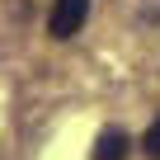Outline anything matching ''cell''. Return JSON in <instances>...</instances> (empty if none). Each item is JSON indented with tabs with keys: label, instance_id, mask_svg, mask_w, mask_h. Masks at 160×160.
<instances>
[{
	"label": "cell",
	"instance_id": "6da1fadb",
	"mask_svg": "<svg viewBox=\"0 0 160 160\" xmlns=\"http://www.w3.org/2000/svg\"><path fill=\"white\" fill-rule=\"evenodd\" d=\"M90 19V0H57L52 5V14H47V33L52 38H75L80 33V24Z\"/></svg>",
	"mask_w": 160,
	"mask_h": 160
},
{
	"label": "cell",
	"instance_id": "7a4b0ae2",
	"mask_svg": "<svg viewBox=\"0 0 160 160\" xmlns=\"http://www.w3.org/2000/svg\"><path fill=\"white\" fill-rule=\"evenodd\" d=\"M127 132L122 127H108L104 137H99V146H94V160H127Z\"/></svg>",
	"mask_w": 160,
	"mask_h": 160
},
{
	"label": "cell",
	"instance_id": "3957f363",
	"mask_svg": "<svg viewBox=\"0 0 160 160\" xmlns=\"http://www.w3.org/2000/svg\"><path fill=\"white\" fill-rule=\"evenodd\" d=\"M141 146H146V155H151V160H160V118H155V122L146 127V137H141Z\"/></svg>",
	"mask_w": 160,
	"mask_h": 160
}]
</instances>
